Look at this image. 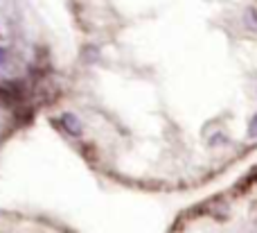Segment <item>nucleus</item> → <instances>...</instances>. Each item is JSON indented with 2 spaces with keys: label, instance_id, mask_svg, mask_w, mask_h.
Here are the masks:
<instances>
[{
  "label": "nucleus",
  "instance_id": "1",
  "mask_svg": "<svg viewBox=\"0 0 257 233\" xmlns=\"http://www.w3.org/2000/svg\"><path fill=\"white\" fill-rule=\"evenodd\" d=\"M61 125L70 136H81V122H79V118H77L75 113H63Z\"/></svg>",
  "mask_w": 257,
  "mask_h": 233
},
{
  "label": "nucleus",
  "instance_id": "2",
  "mask_svg": "<svg viewBox=\"0 0 257 233\" xmlns=\"http://www.w3.org/2000/svg\"><path fill=\"white\" fill-rule=\"evenodd\" d=\"M5 61H7V50H5L3 45H0V66H3Z\"/></svg>",
  "mask_w": 257,
  "mask_h": 233
}]
</instances>
